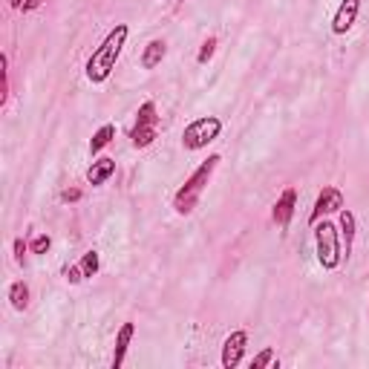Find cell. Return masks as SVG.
Wrapping results in <instances>:
<instances>
[{"label": "cell", "mask_w": 369, "mask_h": 369, "mask_svg": "<svg viewBox=\"0 0 369 369\" xmlns=\"http://www.w3.org/2000/svg\"><path fill=\"white\" fill-rule=\"evenodd\" d=\"M358 12H361V0H341L335 18H332V32H335V35H346L355 26Z\"/></svg>", "instance_id": "obj_9"}, {"label": "cell", "mask_w": 369, "mask_h": 369, "mask_svg": "<svg viewBox=\"0 0 369 369\" xmlns=\"http://www.w3.org/2000/svg\"><path fill=\"white\" fill-rule=\"evenodd\" d=\"M41 4H44V0H26V4H23V12H35Z\"/></svg>", "instance_id": "obj_24"}, {"label": "cell", "mask_w": 369, "mask_h": 369, "mask_svg": "<svg viewBox=\"0 0 369 369\" xmlns=\"http://www.w3.org/2000/svg\"><path fill=\"white\" fill-rule=\"evenodd\" d=\"M159 139V113H156V104L153 101H144L136 110V124L130 130V144L136 151H144Z\"/></svg>", "instance_id": "obj_4"}, {"label": "cell", "mask_w": 369, "mask_h": 369, "mask_svg": "<svg viewBox=\"0 0 369 369\" xmlns=\"http://www.w3.org/2000/svg\"><path fill=\"white\" fill-rule=\"evenodd\" d=\"M136 335V326L133 323H122V329L116 332V352H113V369H119L124 363V355L130 349V341Z\"/></svg>", "instance_id": "obj_10"}, {"label": "cell", "mask_w": 369, "mask_h": 369, "mask_svg": "<svg viewBox=\"0 0 369 369\" xmlns=\"http://www.w3.org/2000/svg\"><path fill=\"white\" fill-rule=\"evenodd\" d=\"M219 133H223V122L216 116H199L182 130V147L184 151H202L213 139H219Z\"/></svg>", "instance_id": "obj_5"}, {"label": "cell", "mask_w": 369, "mask_h": 369, "mask_svg": "<svg viewBox=\"0 0 369 369\" xmlns=\"http://www.w3.org/2000/svg\"><path fill=\"white\" fill-rule=\"evenodd\" d=\"M6 298H9V303H12L15 312H23L29 306V286L23 280H15L9 286V291H6Z\"/></svg>", "instance_id": "obj_15"}, {"label": "cell", "mask_w": 369, "mask_h": 369, "mask_svg": "<svg viewBox=\"0 0 369 369\" xmlns=\"http://www.w3.org/2000/svg\"><path fill=\"white\" fill-rule=\"evenodd\" d=\"M113 139H116V124H101L90 139V156H98Z\"/></svg>", "instance_id": "obj_13"}, {"label": "cell", "mask_w": 369, "mask_h": 369, "mask_svg": "<svg viewBox=\"0 0 369 369\" xmlns=\"http://www.w3.org/2000/svg\"><path fill=\"white\" fill-rule=\"evenodd\" d=\"M344 194L338 191V188H323L320 194H317V199H315V208H312V213H309V223L315 226V223H320V219L326 216V213H341L344 211Z\"/></svg>", "instance_id": "obj_6"}, {"label": "cell", "mask_w": 369, "mask_h": 369, "mask_svg": "<svg viewBox=\"0 0 369 369\" xmlns=\"http://www.w3.org/2000/svg\"><path fill=\"white\" fill-rule=\"evenodd\" d=\"M49 248H52V237H49V234H38V237L29 242V251H32V254H47Z\"/></svg>", "instance_id": "obj_18"}, {"label": "cell", "mask_w": 369, "mask_h": 369, "mask_svg": "<svg viewBox=\"0 0 369 369\" xmlns=\"http://www.w3.org/2000/svg\"><path fill=\"white\" fill-rule=\"evenodd\" d=\"M358 228V219H355V213L349 211V208H344L341 211V234H344V248H346V257L352 254V242H355V231Z\"/></svg>", "instance_id": "obj_14"}, {"label": "cell", "mask_w": 369, "mask_h": 369, "mask_svg": "<svg viewBox=\"0 0 369 369\" xmlns=\"http://www.w3.org/2000/svg\"><path fill=\"white\" fill-rule=\"evenodd\" d=\"M12 248H15V263H18V266H23V260H26V242L18 237Z\"/></svg>", "instance_id": "obj_22"}, {"label": "cell", "mask_w": 369, "mask_h": 369, "mask_svg": "<svg viewBox=\"0 0 369 369\" xmlns=\"http://www.w3.org/2000/svg\"><path fill=\"white\" fill-rule=\"evenodd\" d=\"M315 245H317V263L323 271H335L344 260V242L332 223H315Z\"/></svg>", "instance_id": "obj_3"}, {"label": "cell", "mask_w": 369, "mask_h": 369, "mask_svg": "<svg viewBox=\"0 0 369 369\" xmlns=\"http://www.w3.org/2000/svg\"><path fill=\"white\" fill-rule=\"evenodd\" d=\"M269 363H274V349H271V346H266V349H260V352L254 355L251 369H266Z\"/></svg>", "instance_id": "obj_17"}, {"label": "cell", "mask_w": 369, "mask_h": 369, "mask_svg": "<svg viewBox=\"0 0 369 369\" xmlns=\"http://www.w3.org/2000/svg\"><path fill=\"white\" fill-rule=\"evenodd\" d=\"M165 55H168V44L162 38H153L151 44L144 47V52H141V66L144 69H156L165 61Z\"/></svg>", "instance_id": "obj_11"}, {"label": "cell", "mask_w": 369, "mask_h": 369, "mask_svg": "<svg viewBox=\"0 0 369 369\" xmlns=\"http://www.w3.org/2000/svg\"><path fill=\"white\" fill-rule=\"evenodd\" d=\"M61 199H64V202H78V199H81V191H78V188H69V191L61 194Z\"/></svg>", "instance_id": "obj_23"}, {"label": "cell", "mask_w": 369, "mask_h": 369, "mask_svg": "<svg viewBox=\"0 0 369 369\" xmlns=\"http://www.w3.org/2000/svg\"><path fill=\"white\" fill-rule=\"evenodd\" d=\"M213 52H216V38L211 35V38L202 44V49H199V55H197V64H208L211 58H213Z\"/></svg>", "instance_id": "obj_19"}, {"label": "cell", "mask_w": 369, "mask_h": 369, "mask_svg": "<svg viewBox=\"0 0 369 369\" xmlns=\"http://www.w3.org/2000/svg\"><path fill=\"white\" fill-rule=\"evenodd\" d=\"M113 173H116V162H113V159H98V162L90 165L87 182H90V184H104Z\"/></svg>", "instance_id": "obj_12"}, {"label": "cell", "mask_w": 369, "mask_h": 369, "mask_svg": "<svg viewBox=\"0 0 369 369\" xmlns=\"http://www.w3.org/2000/svg\"><path fill=\"white\" fill-rule=\"evenodd\" d=\"M64 277H66V283H72V286H78V283L84 280V274H81L78 266H66V269H64Z\"/></svg>", "instance_id": "obj_21"}, {"label": "cell", "mask_w": 369, "mask_h": 369, "mask_svg": "<svg viewBox=\"0 0 369 369\" xmlns=\"http://www.w3.org/2000/svg\"><path fill=\"white\" fill-rule=\"evenodd\" d=\"M366 317H369V309H366Z\"/></svg>", "instance_id": "obj_26"}, {"label": "cell", "mask_w": 369, "mask_h": 369, "mask_svg": "<svg viewBox=\"0 0 369 369\" xmlns=\"http://www.w3.org/2000/svg\"><path fill=\"white\" fill-rule=\"evenodd\" d=\"M23 4H26V0H9V6H12V9H23Z\"/></svg>", "instance_id": "obj_25"}, {"label": "cell", "mask_w": 369, "mask_h": 369, "mask_svg": "<svg viewBox=\"0 0 369 369\" xmlns=\"http://www.w3.org/2000/svg\"><path fill=\"white\" fill-rule=\"evenodd\" d=\"M245 346H248V332H242V329L231 332V335L226 338V344H223V366L226 369L240 366V361L245 355Z\"/></svg>", "instance_id": "obj_7"}, {"label": "cell", "mask_w": 369, "mask_h": 369, "mask_svg": "<svg viewBox=\"0 0 369 369\" xmlns=\"http://www.w3.org/2000/svg\"><path fill=\"white\" fill-rule=\"evenodd\" d=\"M294 208H298V191H294V188H286V191L280 194V199L274 202V208H271V219H274V226H277V228L286 231V228L291 226Z\"/></svg>", "instance_id": "obj_8"}, {"label": "cell", "mask_w": 369, "mask_h": 369, "mask_svg": "<svg viewBox=\"0 0 369 369\" xmlns=\"http://www.w3.org/2000/svg\"><path fill=\"white\" fill-rule=\"evenodd\" d=\"M223 162L216 153L213 156H208L188 179H184V184L173 194V211L179 213V216H188V213H194V208L199 205V197H202V191L208 188V182H211V176H213V170H216V165Z\"/></svg>", "instance_id": "obj_2"}, {"label": "cell", "mask_w": 369, "mask_h": 369, "mask_svg": "<svg viewBox=\"0 0 369 369\" xmlns=\"http://www.w3.org/2000/svg\"><path fill=\"white\" fill-rule=\"evenodd\" d=\"M0 69H4V93H0V104L9 101V58L0 55Z\"/></svg>", "instance_id": "obj_20"}, {"label": "cell", "mask_w": 369, "mask_h": 369, "mask_svg": "<svg viewBox=\"0 0 369 369\" xmlns=\"http://www.w3.org/2000/svg\"><path fill=\"white\" fill-rule=\"evenodd\" d=\"M127 35H130L127 23H116L107 32V38L101 41V47L90 55V61L84 66V76H87L90 84H104L110 76H113V69H116V64L122 58V49L127 44Z\"/></svg>", "instance_id": "obj_1"}, {"label": "cell", "mask_w": 369, "mask_h": 369, "mask_svg": "<svg viewBox=\"0 0 369 369\" xmlns=\"http://www.w3.org/2000/svg\"><path fill=\"white\" fill-rule=\"evenodd\" d=\"M78 269H81V274H84V280H90V277H95L98 274V269H101V254L95 251V248H90L81 260H78Z\"/></svg>", "instance_id": "obj_16"}]
</instances>
